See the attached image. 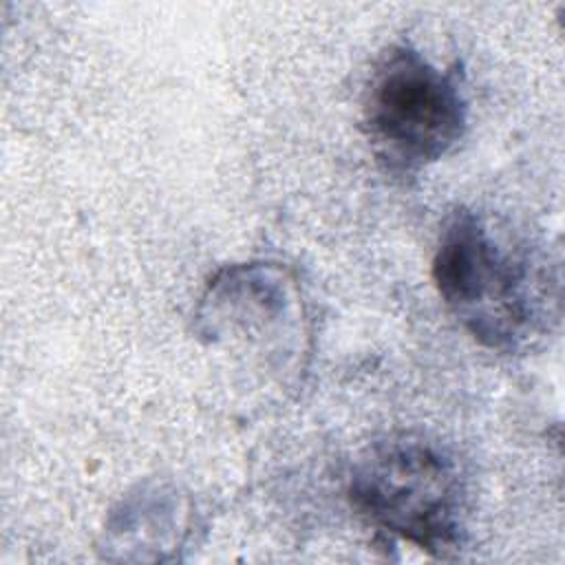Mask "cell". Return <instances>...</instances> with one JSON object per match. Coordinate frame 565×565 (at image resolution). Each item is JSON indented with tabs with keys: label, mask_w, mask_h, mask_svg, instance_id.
<instances>
[{
	"label": "cell",
	"mask_w": 565,
	"mask_h": 565,
	"mask_svg": "<svg viewBox=\"0 0 565 565\" xmlns=\"http://www.w3.org/2000/svg\"><path fill=\"white\" fill-rule=\"evenodd\" d=\"M349 499L366 525L435 558H452L463 545L459 468L422 437L399 435L373 444L353 468Z\"/></svg>",
	"instance_id": "obj_2"
},
{
	"label": "cell",
	"mask_w": 565,
	"mask_h": 565,
	"mask_svg": "<svg viewBox=\"0 0 565 565\" xmlns=\"http://www.w3.org/2000/svg\"><path fill=\"white\" fill-rule=\"evenodd\" d=\"M433 282L446 309L477 342L505 353L550 329L558 305V282L550 269L492 234L490 223L466 207L441 225Z\"/></svg>",
	"instance_id": "obj_1"
},
{
	"label": "cell",
	"mask_w": 565,
	"mask_h": 565,
	"mask_svg": "<svg viewBox=\"0 0 565 565\" xmlns=\"http://www.w3.org/2000/svg\"><path fill=\"white\" fill-rule=\"evenodd\" d=\"M362 124L388 174H417L463 139L468 102L459 75L437 68L413 46H391L366 82Z\"/></svg>",
	"instance_id": "obj_3"
}]
</instances>
